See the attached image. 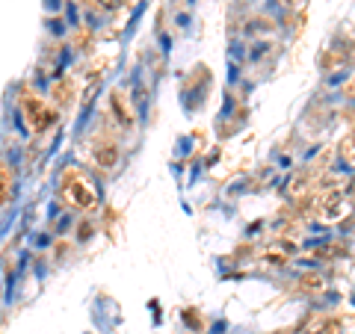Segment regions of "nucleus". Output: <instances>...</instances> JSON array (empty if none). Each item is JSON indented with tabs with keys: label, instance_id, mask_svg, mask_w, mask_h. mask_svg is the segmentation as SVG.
I'll use <instances>...</instances> for the list:
<instances>
[{
	"label": "nucleus",
	"instance_id": "3",
	"mask_svg": "<svg viewBox=\"0 0 355 334\" xmlns=\"http://www.w3.org/2000/svg\"><path fill=\"white\" fill-rule=\"evenodd\" d=\"M3 196H6V178L0 175V198H3Z\"/></svg>",
	"mask_w": 355,
	"mask_h": 334
},
{
	"label": "nucleus",
	"instance_id": "2",
	"mask_svg": "<svg viewBox=\"0 0 355 334\" xmlns=\"http://www.w3.org/2000/svg\"><path fill=\"white\" fill-rule=\"evenodd\" d=\"M95 160L104 166V169H113V166L119 163V148L113 142H107V145H98V151H95Z\"/></svg>",
	"mask_w": 355,
	"mask_h": 334
},
{
	"label": "nucleus",
	"instance_id": "4",
	"mask_svg": "<svg viewBox=\"0 0 355 334\" xmlns=\"http://www.w3.org/2000/svg\"><path fill=\"white\" fill-rule=\"evenodd\" d=\"M282 3H284V6H293V3H296V0H282Z\"/></svg>",
	"mask_w": 355,
	"mask_h": 334
},
{
	"label": "nucleus",
	"instance_id": "1",
	"mask_svg": "<svg viewBox=\"0 0 355 334\" xmlns=\"http://www.w3.org/2000/svg\"><path fill=\"white\" fill-rule=\"evenodd\" d=\"M65 196H69L74 207H92V204H95V196H92V190L83 181L69 183V187H65Z\"/></svg>",
	"mask_w": 355,
	"mask_h": 334
}]
</instances>
